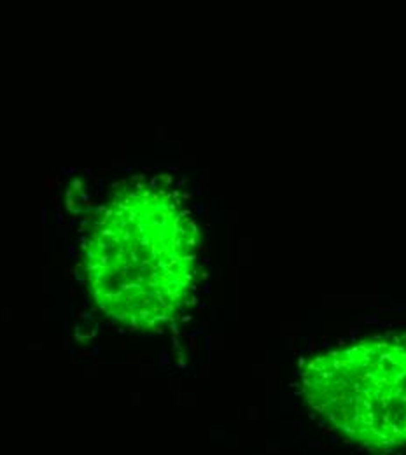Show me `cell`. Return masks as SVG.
I'll use <instances>...</instances> for the list:
<instances>
[{"mask_svg":"<svg viewBox=\"0 0 406 455\" xmlns=\"http://www.w3.org/2000/svg\"><path fill=\"white\" fill-rule=\"evenodd\" d=\"M301 387L340 438L377 453L406 448V338L373 336L315 355Z\"/></svg>","mask_w":406,"mask_h":455,"instance_id":"cell-1","label":"cell"}]
</instances>
